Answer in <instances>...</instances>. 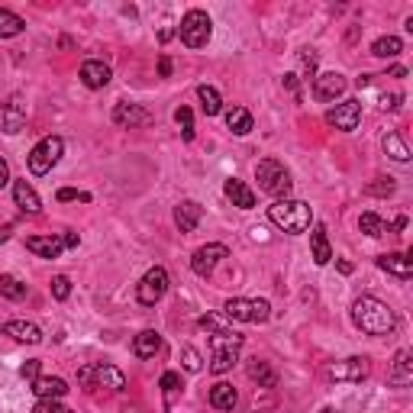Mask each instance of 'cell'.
Masks as SVG:
<instances>
[{"label": "cell", "mask_w": 413, "mask_h": 413, "mask_svg": "<svg viewBox=\"0 0 413 413\" xmlns=\"http://www.w3.org/2000/svg\"><path fill=\"white\" fill-rule=\"evenodd\" d=\"M352 320L355 326L362 329V333H368V336H388V333H394V326H397V316H394V310H390L384 300L378 297H359L352 304Z\"/></svg>", "instance_id": "6da1fadb"}, {"label": "cell", "mask_w": 413, "mask_h": 413, "mask_svg": "<svg viewBox=\"0 0 413 413\" xmlns=\"http://www.w3.org/2000/svg\"><path fill=\"white\" fill-rule=\"evenodd\" d=\"M268 220L284 233H304L314 223V210L304 200H275L268 207Z\"/></svg>", "instance_id": "7a4b0ae2"}, {"label": "cell", "mask_w": 413, "mask_h": 413, "mask_svg": "<svg viewBox=\"0 0 413 413\" xmlns=\"http://www.w3.org/2000/svg\"><path fill=\"white\" fill-rule=\"evenodd\" d=\"M255 178H259V187L265 194H271V197H281L288 200V194H291V171L284 168L278 159H261L259 165H255Z\"/></svg>", "instance_id": "3957f363"}, {"label": "cell", "mask_w": 413, "mask_h": 413, "mask_svg": "<svg viewBox=\"0 0 413 413\" xmlns=\"http://www.w3.org/2000/svg\"><path fill=\"white\" fill-rule=\"evenodd\" d=\"M210 32H214V23H210V16H207L204 10H187L181 26H178V36H181V42L187 49L207 46V42H210Z\"/></svg>", "instance_id": "277c9868"}, {"label": "cell", "mask_w": 413, "mask_h": 413, "mask_svg": "<svg viewBox=\"0 0 413 413\" xmlns=\"http://www.w3.org/2000/svg\"><path fill=\"white\" fill-rule=\"evenodd\" d=\"M223 314L239 323H265L271 316V304L268 300H245V297H230L223 304Z\"/></svg>", "instance_id": "5b68a950"}, {"label": "cell", "mask_w": 413, "mask_h": 413, "mask_svg": "<svg viewBox=\"0 0 413 413\" xmlns=\"http://www.w3.org/2000/svg\"><path fill=\"white\" fill-rule=\"evenodd\" d=\"M61 152H65V142H61L58 136H46L30 152V159H26V161H30V171H32V175H49V171L58 165Z\"/></svg>", "instance_id": "8992f818"}, {"label": "cell", "mask_w": 413, "mask_h": 413, "mask_svg": "<svg viewBox=\"0 0 413 413\" xmlns=\"http://www.w3.org/2000/svg\"><path fill=\"white\" fill-rule=\"evenodd\" d=\"M78 381L81 384H94V388H107V390H123L126 388V378H123L120 368L113 365H87L78 371Z\"/></svg>", "instance_id": "52a82bcc"}, {"label": "cell", "mask_w": 413, "mask_h": 413, "mask_svg": "<svg viewBox=\"0 0 413 413\" xmlns=\"http://www.w3.org/2000/svg\"><path fill=\"white\" fill-rule=\"evenodd\" d=\"M168 271L165 268H152V271H146V278L139 281V288H136V297H139V304H146V307H152V304H159L161 297H165V291H168Z\"/></svg>", "instance_id": "ba28073f"}, {"label": "cell", "mask_w": 413, "mask_h": 413, "mask_svg": "<svg viewBox=\"0 0 413 413\" xmlns=\"http://www.w3.org/2000/svg\"><path fill=\"white\" fill-rule=\"evenodd\" d=\"M226 255H230V249H226V245H220V242L204 245V249H197V252L191 255V271H194V275H200V278H210V275H214V268L220 265Z\"/></svg>", "instance_id": "9c48e42d"}, {"label": "cell", "mask_w": 413, "mask_h": 413, "mask_svg": "<svg viewBox=\"0 0 413 413\" xmlns=\"http://www.w3.org/2000/svg\"><path fill=\"white\" fill-rule=\"evenodd\" d=\"M359 120H362L359 100H343V104H336L333 110H326V123L329 126H336V130H343V132L359 130Z\"/></svg>", "instance_id": "30bf717a"}, {"label": "cell", "mask_w": 413, "mask_h": 413, "mask_svg": "<svg viewBox=\"0 0 413 413\" xmlns=\"http://www.w3.org/2000/svg\"><path fill=\"white\" fill-rule=\"evenodd\" d=\"M26 126V104L20 97H10L7 104H0V132L16 136Z\"/></svg>", "instance_id": "8fae6325"}, {"label": "cell", "mask_w": 413, "mask_h": 413, "mask_svg": "<svg viewBox=\"0 0 413 413\" xmlns=\"http://www.w3.org/2000/svg\"><path fill=\"white\" fill-rule=\"evenodd\" d=\"M339 94H345V78L339 71H323V75L314 78V97L329 104V100H336Z\"/></svg>", "instance_id": "7c38bea8"}, {"label": "cell", "mask_w": 413, "mask_h": 413, "mask_svg": "<svg viewBox=\"0 0 413 413\" xmlns=\"http://www.w3.org/2000/svg\"><path fill=\"white\" fill-rule=\"evenodd\" d=\"M368 371H371V365H368V359H345V362H336V365L329 368V378L333 381H362V378H368Z\"/></svg>", "instance_id": "4fadbf2b"}, {"label": "cell", "mask_w": 413, "mask_h": 413, "mask_svg": "<svg viewBox=\"0 0 413 413\" xmlns=\"http://www.w3.org/2000/svg\"><path fill=\"white\" fill-rule=\"evenodd\" d=\"M0 333H4V336H10V339H16V343H30V345L42 343V329H39L36 323H26V320L4 323V326H0Z\"/></svg>", "instance_id": "5bb4252c"}, {"label": "cell", "mask_w": 413, "mask_h": 413, "mask_svg": "<svg viewBox=\"0 0 413 413\" xmlns=\"http://www.w3.org/2000/svg\"><path fill=\"white\" fill-rule=\"evenodd\" d=\"M110 68L104 65V61L97 58H87L85 65H81V81H85V87H91V91H100V87L110 85Z\"/></svg>", "instance_id": "9a60e30c"}, {"label": "cell", "mask_w": 413, "mask_h": 413, "mask_svg": "<svg viewBox=\"0 0 413 413\" xmlns=\"http://www.w3.org/2000/svg\"><path fill=\"white\" fill-rule=\"evenodd\" d=\"M113 123L123 126V130H132V126H142L149 123V113L139 104H116L113 107Z\"/></svg>", "instance_id": "2e32d148"}, {"label": "cell", "mask_w": 413, "mask_h": 413, "mask_svg": "<svg viewBox=\"0 0 413 413\" xmlns=\"http://www.w3.org/2000/svg\"><path fill=\"white\" fill-rule=\"evenodd\" d=\"M378 268H381V271H388V275H394V278H400V281H407V278L413 275L410 255H400V252L381 255V259H378Z\"/></svg>", "instance_id": "e0dca14e"}, {"label": "cell", "mask_w": 413, "mask_h": 413, "mask_svg": "<svg viewBox=\"0 0 413 413\" xmlns=\"http://www.w3.org/2000/svg\"><path fill=\"white\" fill-rule=\"evenodd\" d=\"M200 216H204V207H200L197 200H181V204L175 207V223L181 233H191L200 223Z\"/></svg>", "instance_id": "ac0fdd59"}, {"label": "cell", "mask_w": 413, "mask_h": 413, "mask_svg": "<svg viewBox=\"0 0 413 413\" xmlns=\"http://www.w3.org/2000/svg\"><path fill=\"white\" fill-rule=\"evenodd\" d=\"M26 249L32 255H39V259H58L65 245H61L58 236H30L26 239Z\"/></svg>", "instance_id": "d6986e66"}, {"label": "cell", "mask_w": 413, "mask_h": 413, "mask_svg": "<svg viewBox=\"0 0 413 413\" xmlns=\"http://www.w3.org/2000/svg\"><path fill=\"white\" fill-rule=\"evenodd\" d=\"M32 394L39 400H61L68 394V384L61 381V378H36L32 381Z\"/></svg>", "instance_id": "ffe728a7"}, {"label": "cell", "mask_w": 413, "mask_h": 413, "mask_svg": "<svg viewBox=\"0 0 413 413\" xmlns=\"http://www.w3.org/2000/svg\"><path fill=\"white\" fill-rule=\"evenodd\" d=\"M223 191H226V197H230L233 207H239V210H252V207H255V191L249 187V184L236 181V178H230Z\"/></svg>", "instance_id": "44dd1931"}, {"label": "cell", "mask_w": 413, "mask_h": 413, "mask_svg": "<svg viewBox=\"0 0 413 413\" xmlns=\"http://www.w3.org/2000/svg\"><path fill=\"white\" fill-rule=\"evenodd\" d=\"M13 200H16V207H20L23 214H30V216L42 210V200H39V194L32 191L26 181H16L13 184Z\"/></svg>", "instance_id": "7402d4cb"}, {"label": "cell", "mask_w": 413, "mask_h": 413, "mask_svg": "<svg viewBox=\"0 0 413 413\" xmlns=\"http://www.w3.org/2000/svg\"><path fill=\"white\" fill-rule=\"evenodd\" d=\"M413 355L410 349H400L397 355H394V368H390V384H397V388H404V384L413 381Z\"/></svg>", "instance_id": "603a6c76"}, {"label": "cell", "mask_w": 413, "mask_h": 413, "mask_svg": "<svg viewBox=\"0 0 413 413\" xmlns=\"http://www.w3.org/2000/svg\"><path fill=\"white\" fill-rule=\"evenodd\" d=\"M236 400H239V394H236V388H233V384L216 381L214 388H210V407H214V410H233V407H236Z\"/></svg>", "instance_id": "cb8c5ba5"}, {"label": "cell", "mask_w": 413, "mask_h": 413, "mask_svg": "<svg viewBox=\"0 0 413 413\" xmlns=\"http://www.w3.org/2000/svg\"><path fill=\"white\" fill-rule=\"evenodd\" d=\"M161 349V336L155 333V329H146V333H139L136 343H132V352L139 355V359H155V352Z\"/></svg>", "instance_id": "d4e9b609"}, {"label": "cell", "mask_w": 413, "mask_h": 413, "mask_svg": "<svg viewBox=\"0 0 413 413\" xmlns=\"http://www.w3.org/2000/svg\"><path fill=\"white\" fill-rule=\"evenodd\" d=\"M310 245H314V261L316 265H329L333 249H329V239H326V226H316V230L310 233Z\"/></svg>", "instance_id": "484cf974"}, {"label": "cell", "mask_w": 413, "mask_h": 413, "mask_svg": "<svg viewBox=\"0 0 413 413\" xmlns=\"http://www.w3.org/2000/svg\"><path fill=\"white\" fill-rule=\"evenodd\" d=\"M239 362V349H214V355H210V371L214 375H226L233 365Z\"/></svg>", "instance_id": "4316f807"}, {"label": "cell", "mask_w": 413, "mask_h": 413, "mask_svg": "<svg viewBox=\"0 0 413 413\" xmlns=\"http://www.w3.org/2000/svg\"><path fill=\"white\" fill-rule=\"evenodd\" d=\"M245 371H249V378H252V381H259L261 388H275V384H278V375L271 371V365H268V362L252 359L249 365H245Z\"/></svg>", "instance_id": "83f0119b"}, {"label": "cell", "mask_w": 413, "mask_h": 413, "mask_svg": "<svg viewBox=\"0 0 413 413\" xmlns=\"http://www.w3.org/2000/svg\"><path fill=\"white\" fill-rule=\"evenodd\" d=\"M226 126H230L236 136H245V132H252V113H249L245 107L226 110Z\"/></svg>", "instance_id": "f1b7e54d"}, {"label": "cell", "mask_w": 413, "mask_h": 413, "mask_svg": "<svg viewBox=\"0 0 413 413\" xmlns=\"http://www.w3.org/2000/svg\"><path fill=\"white\" fill-rule=\"evenodd\" d=\"M197 100H200V110H204L207 116H216L223 110L220 94H216V87H210V85H200L197 87Z\"/></svg>", "instance_id": "f546056e"}, {"label": "cell", "mask_w": 413, "mask_h": 413, "mask_svg": "<svg viewBox=\"0 0 413 413\" xmlns=\"http://www.w3.org/2000/svg\"><path fill=\"white\" fill-rule=\"evenodd\" d=\"M400 52H404V42L397 36H381L371 42V55H378V58H394Z\"/></svg>", "instance_id": "4dcf8cb0"}, {"label": "cell", "mask_w": 413, "mask_h": 413, "mask_svg": "<svg viewBox=\"0 0 413 413\" xmlns=\"http://www.w3.org/2000/svg\"><path fill=\"white\" fill-rule=\"evenodd\" d=\"M381 146L394 161H410V149H407V142L400 139V132H388V136L381 139Z\"/></svg>", "instance_id": "1f68e13d"}, {"label": "cell", "mask_w": 413, "mask_h": 413, "mask_svg": "<svg viewBox=\"0 0 413 413\" xmlns=\"http://www.w3.org/2000/svg\"><path fill=\"white\" fill-rule=\"evenodd\" d=\"M0 294L7 300H23L26 297V284L16 275H0Z\"/></svg>", "instance_id": "d6a6232c"}, {"label": "cell", "mask_w": 413, "mask_h": 413, "mask_svg": "<svg viewBox=\"0 0 413 413\" xmlns=\"http://www.w3.org/2000/svg\"><path fill=\"white\" fill-rule=\"evenodd\" d=\"M23 20L16 13H10V10H0V39H13L23 32Z\"/></svg>", "instance_id": "836d02e7"}, {"label": "cell", "mask_w": 413, "mask_h": 413, "mask_svg": "<svg viewBox=\"0 0 413 413\" xmlns=\"http://www.w3.org/2000/svg\"><path fill=\"white\" fill-rule=\"evenodd\" d=\"M359 230L365 233V236H384L388 226H384V220L378 214H362L359 216Z\"/></svg>", "instance_id": "e575fe53"}, {"label": "cell", "mask_w": 413, "mask_h": 413, "mask_svg": "<svg viewBox=\"0 0 413 413\" xmlns=\"http://www.w3.org/2000/svg\"><path fill=\"white\" fill-rule=\"evenodd\" d=\"M210 345L214 349H242V336L239 333H230V329H220L210 336Z\"/></svg>", "instance_id": "d590c367"}, {"label": "cell", "mask_w": 413, "mask_h": 413, "mask_svg": "<svg viewBox=\"0 0 413 413\" xmlns=\"http://www.w3.org/2000/svg\"><path fill=\"white\" fill-rule=\"evenodd\" d=\"M175 120H178V126H181V136H184V142H191L194 139V113L187 107H181L175 113Z\"/></svg>", "instance_id": "8d00e7d4"}, {"label": "cell", "mask_w": 413, "mask_h": 413, "mask_svg": "<svg viewBox=\"0 0 413 413\" xmlns=\"http://www.w3.org/2000/svg\"><path fill=\"white\" fill-rule=\"evenodd\" d=\"M365 191L375 197H388V194H394V178H375V184H368Z\"/></svg>", "instance_id": "74e56055"}, {"label": "cell", "mask_w": 413, "mask_h": 413, "mask_svg": "<svg viewBox=\"0 0 413 413\" xmlns=\"http://www.w3.org/2000/svg\"><path fill=\"white\" fill-rule=\"evenodd\" d=\"M161 390H165V397H175L178 390H181V375H175V371H165L161 375Z\"/></svg>", "instance_id": "f35d334b"}, {"label": "cell", "mask_w": 413, "mask_h": 413, "mask_svg": "<svg viewBox=\"0 0 413 413\" xmlns=\"http://www.w3.org/2000/svg\"><path fill=\"white\" fill-rule=\"evenodd\" d=\"M52 294H55V300H68V294H71L68 275H55L52 278Z\"/></svg>", "instance_id": "ab89813d"}, {"label": "cell", "mask_w": 413, "mask_h": 413, "mask_svg": "<svg viewBox=\"0 0 413 413\" xmlns=\"http://www.w3.org/2000/svg\"><path fill=\"white\" fill-rule=\"evenodd\" d=\"M181 359H184V368H187V371H200V368H204V359H200L197 349H191V345L181 349Z\"/></svg>", "instance_id": "60d3db41"}, {"label": "cell", "mask_w": 413, "mask_h": 413, "mask_svg": "<svg viewBox=\"0 0 413 413\" xmlns=\"http://www.w3.org/2000/svg\"><path fill=\"white\" fill-rule=\"evenodd\" d=\"M32 413H71L65 404H58V400H39L36 407H32Z\"/></svg>", "instance_id": "b9f144b4"}, {"label": "cell", "mask_w": 413, "mask_h": 413, "mask_svg": "<svg viewBox=\"0 0 413 413\" xmlns=\"http://www.w3.org/2000/svg\"><path fill=\"white\" fill-rule=\"evenodd\" d=\"M58 200H91V194H81V191H75V187H61Z\"/></svg>", "instance_id": "7bdbcfd3"}, {"label": "cell", "mask_w": 413, "mask_h": 413, "mask_svg": "<svg viewBox=\"0 0 413 413\" xmlns=\"http://www.w3.org/2000/svg\"><path fill=\"white\" fill-rule=\"evenodd\" d=\"M381 107L384 110H400V94H384V97H381Z\"/></svg>", "instance_id": "ee69618b"}, {"label": "cell", "mask_w": 413, "mask_h": 413, "mask_svg": "<svg viewBox=\"0 0 413 413\" xmlns=\"http://www.w3.org/2000/svg\"><path fill=\"white\" fill-rule=\"evenodd\" d=\"M20 375L30 378V381H36V378H39V362H26V365L20 368Z\"/></svg>", "instance_id": "f6af8a7d"}, {"label": "cell", "mask_w": 413, "mask_h": 413, "mask_svg": "<svg viewBox=\"0 0 413 413\" xmlns=\"http://www.w3.org/2000/svg\"><path fill=\"white\" fill-rule=\"evenodd\" d=\"M78 242H81L78 233H65V236H61V245H65V249H78Z\"/></svg>", "instance_id": "bcb514c9"}, {"label": "cell", "mask_w": 413, "mask_h": 413, "mask_svg": "<svg viewBox=\"0 0 413 413\" xmlns=\"http://www.w3.org/2000/svg\"><path fill=\"white\" fill-rule=\"evenodd\" d=\"M10 181V165L4 159H0V187H4V184Z\"/></svg>", "instance_id": "7dc6e473"}, {"label": "cell", "mask_w": 413, "mask_h": 413, "mask_svg": "<svg viewBox=\"0 0 413 413\" xmlns=\"http://www.w3.org/2000/svg\"><path fill=\"white\" fill-rule=\"evenodd\" d=\"M159 71L168 78V75H171V61H168V58H161V61H159Z\"/></svg>", "instance_id": "c3c4849f"}, {"label": "cell", "mask_w": 413, "mask_h": 413, "mask_svg": "<svg viewBox=\"0 0 413 413\" xmlns=\"http://www.w3.org/2000/svg\"><path fill=\"white\" fill-rule=\"evenodd\" d=\"M352 261H339V271H343V275H352Z\"/></svg>", "instance_id": "681fc988"}, {"label": "cell", "mask_w": 413, "mask_h": 413, "mask_svg": "<svg viewBox=\"0 0 413 413\" xmlns=\"http://www.w3.org/2000/svg\"><path fill=\"white\" fill-rule=\"evenodd\" d=\"M10 239V226H4V230H0V242H7Z\"/></svg>", "instance_id": "f907efd6"}, {"label": "cell", "mask_w": 413, "mask_h": 413, "mask_svg": "<svg viewBox=\"0 0 413 413\" xmlns=\"http://www.w3.org/2000/svg\"><path fill=\"white\" fill-rule=\"evenodd\" d=\"M323 413H339V410H333V407H323Z\"/></svg>", "instance_id": "816d5d0a"}]
</instances>
